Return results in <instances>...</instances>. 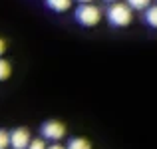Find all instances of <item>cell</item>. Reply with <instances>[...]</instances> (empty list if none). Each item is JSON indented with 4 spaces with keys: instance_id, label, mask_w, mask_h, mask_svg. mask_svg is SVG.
Here are the masks:
<instances>
[{
    "instance_id": "1",
    "label": "cell",
    "mask_w": 157,
    "mask_h": 149,
    "mask_svg": "<svg viewBox=\"0 0 157 149\" xmlns=\"http://www.w3.org/2000/svg\"><path fill=\"white\" fill-rule=\"evenodd\" d=\"M133 20V10L127 6L125 2H113L107 8V22L115 28H123L129 26Z\"/></svg>"
},
{
    "instance_id": "2",
    "label": "cell",
    "mask_w": 157,
    "mask_h": 149,
    "mask_svg": "<svg viewBox=\"0 0 157 149\" xmlns=\"http://www.w3.org/2000/svg\"><path fill=\"white\" fill-rule=\"evenodd\" d=\"M74 18H76L78 24H82V26H86V28H92V26H96V24H100L101 10L96 4H80V6L76 8Z\"/></svg>"
},
{
    "instance_id": "3",
    "label": "cell",
    "mask_w": 157,
    "mask_h": 149,
    "mask_svg": "<svg viewBox=\"0 0 157 149\" xmlns=\"http://www.w3.org/2000/svg\"><path fill=\"white\" fill-rule=\"evenodd\" d=\"M40 133H42L44 139H48V141H54L58 143L62 137L66 135V125L60 121H56V119H50V121H44L42 127H40Z\"/></svg>"
},
{
    "instance_id": "4",
    "label": "cell",
    "mask_w": 157,
    "mask_h": 149,
    "mask_svg": "<svg viewBox=\"0 0 157 149\" xmlns=\"http://www.w3.org/2000/svg\"><path fill=\"white\" fill-rule=\"evenodd\" d=\"M10 135V147L12 149H26L28 143H30V131L26 127H16V129L8 131Z\"/></svg>"
},
{
    "instance_id": "5",
    "label": "cell",
    "mask_w": 157,
    "mask_h": 149,
    "mask_svg": "<svg viewBox=\"0 0 157 149\" xmlns=\"http://www.w3.org/2000/svg\"><path fill=\"white\" fill-rule=\"evenodd\" d=\"M46 6L50 8L54 12H66L70 10V6H72V0H46Z\"/></svg>"
},
{
    "instance_id": "6",
    "label": "cell",
    "mask_w": 157,
    "mask_h": 149,
    "mask_svg": "<svg viewBox=\"0 0 157 149\" xmlns=\"http://www.w3.org/2000/svg\"><path fill=\"white\" fill-rule=\"evenodd\" d=\"M66 149H92V143L86 137H72L68 141V145H66Z\"/></svg>"
},
{
    "instance_id": "7",
    "label": "cell",
    "mask_w": 157,
    "mask_h": 149,
    "mask_svg": "<svg viewBox=\"0 0 157 149\" xmlns=\"http://www.w3.org/2000/svg\"><path fill=\"white\" fill-rule=\"evenodd\" d=\"M145 22L149 24L151 28L157 30V4H151V6L145 10Z\"/></svg>"
},
{
    "instance_id": "8",
    "label": "cell",
    "mask_w": 157,
    "mask_h": 149,
    "mask_svg": "<svg viewBox=\"0 0 157 149\" xmlns=\"http://www.w3.org/2000/svg\"><path fill=\"white\" fill-rule=\"evenodd\" d=\"M125 4L131 10H147L151 6V0H125Z\"/></svg>"
},
{
    "instance_id": "9",
    "label": "cell",
    "mask_w": 157,
    "mask_h": 149,
    "mask_svg": "<svg viewBox=\"0 0 157 149\" xmlns=\"http://www.w3.org/2000/svg\"><path fill=\"white\" fill-rule=\"evenodd\" d=\"M10 74H12V66H10V62L4 60V58H0V82L8 80V78H10Z\"/></svg>"
},
{
    "instance_id": "10",
    "label": "cell",
    "mask_w": 157,
    "mask_h": 149,
    "mask_svg": "<svg viewBox=\"0 0 157 149\" xmlns=\"http://www.w3.org/2000/svg\"><path fill=\"white\" fill-rule=\"evenodd\" d=\"M10 147V135L6 129H0V149H8Z\"/></svg>"
},
{
    "instance_id": "11",
    "label": "cell",
    "mask_w": 157,
    "mask_h": 149,
    "mask_svg": "<svg viewBox=\"0 0 157 149\" xmlns=\"http://www.w3.org/2000/svg\"><path fill=\"white\" fill-rule=\"evenodd\" d=\"M26 149H46V143H44V139H30V143H28Z\"/></svg>"
},
{
    "instance_id": "12",
    "label": "cell",
    "mask_w": 157,
    "mask_h": 149,
    "mask_svg": "<svg viewBox=\"0 0 157 149\" xmlns=\"http://www.w3.org/2000/svg\"><path fill=\"white\" fill-rule=\"evenodd\" d=\"M4 52H6V42L0 38V58H2V54H4Z\"/></svg>"
},
{
    "instance_id": "13",
    "label": "cell",
    "mask_w": 157,
    "mask_h": 149,
    "mask_svg": "<svg viewBox=\"0 0 157 149\" xmlns=\"http://www.w3.org/2000/svg\"><path fill=\"white\" fill-rule=\"evenodd\" d=\"M46 149H66V147L60 145V143H52V145H46Z\"/></svg>"
},
{
    "instance_id": "14",
    "label": "cell",
    "mask_w": 157,
    "mask_h": 149,
    "mask_svg": "<svg viewBox=\"0 0 157 149\" xmlns=\"http://www.w3.org/2000/svg\"><path fill=\"white\" fill-rule=\"evenodd\" d=\"M76 2H80V4H92L94 0H76Z\"/></svg>"
},
{
    "instance_id": "15",
    "label": "cell",
    "mask_w": 157,
    "mask_h": 149,
    "mask_svg": "<svg viewBox=\"0 0 157 149\" xmlns=\"http://www.w3.org/2000/svg\"><path fill=\"white\" fill-rule=\"evenodd\" d=\"M104 2H109V4H113V2H117V0H104Z\"/></svg>"
}]
</instances>
